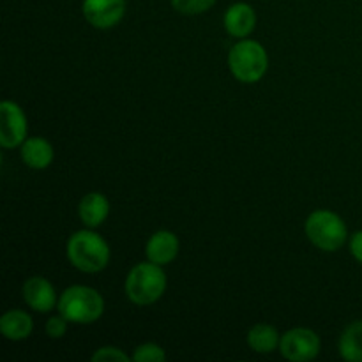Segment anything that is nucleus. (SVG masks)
I'll return each instance as SVG.
<instances>
[{"instance_id": "8", "label": "nucleus", "mask_w": 362, "mask_h": 362, "mask_svg": "<svg viewBox=\"0 0 362 362\" xmlns=\"http://www.w3.org/2000/svg\"><path fill=\"white\" fill-rule=\"evenodd\" d=\"M81 11L92 27L108 30L122 21L126 14V0H83Z\"/></svg>"}, {"instance_id": "7", "label": "nucleus", "mask_w": 362, "mask_h": 362, "mask_svg": "<svg viewBox=\"0 0 362 362\" xmlns=\"http://www.w3.org/2000/svg\"><path fill=\"white\" fill-rule=\"evenodd\" d=\"M28 122L25 112L14 101H2L0 105V145L14 148L27 140Z\"/></svg>"}, {"instance_id": "16", "label": "nucleus", "mask_w": 362, "mask_h": 362, "mask_svg": "<svg viewBox=\"0 0 362 362\" xmlns=\"http://www.w3.org/2000/svg\"><path fill=\"white\" fill-rule=\"evenodd\" d=\"M339 356L349 362H362V320L354 322L339 338Z\"/></svg>"}, {"instance_id": "3", "label": "nucleus", "mask_w": 362, "mask_h": 362, "mask_svg": "<svg viewBox=\"0 0 362 362\" xmlns=\"http://www.w3.org/2000/svg\"><path fill=\"white\" fill-rule=\"evenodd\" d=\"M166 274L161 265L154 262L136 264L126 278V296L136 306H148L159 300L165 293Z\"/></svg>"}, {"instance_id": "17", "label": "nucleus", "mask_w": 362, "mask_h": 362, "mask_svg": "<svg viewBox=\"0 0 362 362\" xmlns=\"http://www.w3.org/2000/svg\"><path fill=\"white\" fill-rule=\"evenodd\" d=\"M134 362H163L166 359L165 350L156 343H145L134 349V354L131 356Z\"/></svg>"}, {"instance_id": "19", "label": "nucleus", "mask_w": 362, "mask_h": 362, "mask_svg": "<svg viewBox=\"0 0 362 362\" xmlns=\"http://www.w3.org/2000/svg\"><path fill=\"white\" fill-rule=\"evenodd\" d=\"M127 362L129 356L117 346H103L92 354V362Z\"/></svg>"}, {"instance_id": "18", "label": "nucleus", "mask_w": 362, "mask_h": 362, "mask_svg": "<svg viewBox=\"0 0 362 362\" xmlns=\"http://www.w3.org/2000/svg\"><path fill=\"white\" fill-rule=\"evenodd\" d=\"M216 0H172V6L180 14H202L211 9Z\"/></svg>"}, {"instance_id": "13", "label": "nucleus", "mask_w": 362, "mask_h": 362, "mask_svg": "<svg viewBox=\"0 0 362 362\" xmlns=\"http://www.w3.org/2000/svg\"><path fill=\"white\" fill-rule=\"evenodd\" d=\"M55 152L52 144L41 136L27 138L21 144V159L32 170H45L52 165Z\"/></svg>"}, {"instance_id": "1", "label": "nucleus", "mask_w": 362, "mask_h": 362, "mask_svg": "<svg viewBox=\"0 0 362 362\" xmlns=\"http://www.w3.org/2000/svg\"><path fill=\"white\" fill-rule=\"evenodd\" d=\"M67 260L78 271L95 274L110 264V246L99 233L80 230L67 240Z\"/></svg>"}, {"instance_id": "9", "label": "nucleus", "mask_w": 362, "mask_h": 362, "mask_svg": "<svg viewBox=\"0 0 362 362\" xmlns=\"http://www.w3.org/2000/svg\"><path fill=\"white\" fill-rule=\"evenodd\" d=\"M21 292H23L25 303L37 313H49L59 304L53 285L46 278H41V276H34V278L27 279L23 283Z\"/></svg>"}, {"instance_id": "4", "label": "nucleus", "mask_w": 362, "mask_h": 362, "mask_svg": "<svg viewBox=\"0 0 362 362\" xmlns=\"http://www.w3.org/2000/svg\"><path fill=\"white\" fill-rule=\"evenodd\" d=\"M228 66L243 83H257L269 69V57L264 46L253 39H239L228 53Z\"/></svg>"}, {"instance_id": "11", "label": "nucleus", "mask_w": 362, "mask_h": 362, "mask_svg": "<svg viewBox=\"0 0 362 362\" xmlns=\"http://www.w3.org/2000/svg\"><path fill=\"white\" fill-rule=\"evenodd\" d=\"M257 27V13L246 2H237L230 6L225 13V28L232 37L244 39Z\"/></svg>"}, {"instance_id": "10", "label": "nucleus", "mask_w": 362, "mask_h": 362, "mask_svg": "<svg viewBox=\"0 0 362 362\" xmlns=\"http://www.w3.org/2000/svg\"><path fill=\"white\" fill-rule=\"evenodd\" d=\"M179 239L170 230H159L154 235L148 239L147 247H145V255H147L148 262H154L158 265H168L179 255Z\"/></svg>"}, {"instance_id": "15", "label": "nucleus", "mask_w": 362, "mask_h": 362, "mask_svg": "<svg viewBox=\"0 0 362 362\" xmlns=\"http://www.w3.org/2000/svg\"><path fill=\"white\" fill-rule=\"evenodd\" d=\"M279 341H281V336L272 325L258 324L247 332V345L257 354L274 352L276 349H279Z\"/></svg>"}, {"instance_id": "5", "label": "nucleus", "mask_w": 362, "mask_h": 362, "mask_svg": "<svg viewBox=\"0 0 362 362\" xmlns=\"http://www.w3.org/2000/svg\"><path fill=\"white\" fill-rule=\"evenodd\" d=\"M306 237L322 251H338L346 243V225L336 212L315 211L308 216L304 225Z\"/></svg>"}, {"instance_id": "2", "label": "nucleus", "mask_w": 362, "mask_h": 362, "mask_svg": "<svg viewBox=\"0 0 362 362\" xmlns=\"http://www.w3.org/2000/svg\"><path fill=\"white\" fill-rule=\"evenodd\" d=\"M57 310L71 324L88 325L98 322L105 311V300L98 290L90 286L74 285L69 286L59 297Z\"/></svg>"}, {"instance_id": "14", "label": "nucleus", "mask_w": 362, "mask_h": 362, "mask_svg": "<svg viewBox=\"0 0 362 362\" xmlns=\"http://www.w3.org/2000/svg\"><path fill=\"white\" fill-rule=\"evenodd\" d=\"M34 331V322L27 311L11 310L0 318V332L9 341H23Z\"/></svg>"}, {"instance_id": "21", "label": "nucleus", "mask_w": 362, "mask_h": 362, "mask_svg": "<svg viewBox=\"0 0 362 362\" xmlns=\"http://www.w3.org/2000/svg\"><path fill=\"white\" fill-rule=\"evenodd\" d=\"M350 253L359 264H362V230L356 232L350 239Z\"/></svg>"}, {"instance_id": "12", "label": "nucleus", "mask_w": 362, "mask_h": 362, "mask_svg": "<svg viewBox=\"0 0 362 362\" xmlns=\"http://www.w3.org/2000/svg\"><path fill=\"white\" fill-rule=\"evenodd\" d=\"M78 214L87 228H98L106 221L110 214V202L101 193H88L78 205Z\"/></svg>"}, {"instance_id": "6", "label": "nucleus", "mask_w": 362, "mask_h": 362, "mask_svg": "<svg viewBox=\"0 0 362 362\" xmlns=\"http://www.w3.org/2000/svg\"><path fill=\"white\" fill-rule=\"evenodd\" d=\"M279 352L292 362L313 361L320 354V338L315 331L296 327L286 331L279 341Z\"/></svg>"}, {"instance_id": "20", "label": "nucleus", "mask_w": 362, "mask_h": 362, "mask_svg": "<svg viewBox=\"0 0 362 362\" xmlns=\"http://www.w3.org/2000/svg\"><path fill=\"white\" fill-rule=\"evenodd\" d=\"M67 324H69V320H66V318L59 313L57 317H52L46 322V334L52 339H60L67 332Z\"/></svg>"}]
</instances>
